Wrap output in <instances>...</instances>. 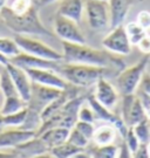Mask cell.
Listing matches in <instances>:
<instances>
[{"label": "cell", "instance_id": "cell-1", "mask_svg": "<svg viewBox=\"0 0 150 158\" xmlns=\"http://www.w3.org/2000/svg\"><path fill=\"white\" fill-rule=\"evenodd\" d=\"M62 61L67 63L88 64L95 67L110 68L120 73L126 68L121 55L113 54L108 51H100L89 47L86 44H72L62 41Z\"/></svg>", "mask_w": 150, "mask_h": 158}, {"label": "cell", "instance_id": "cell-2", "mask_svg": "<svg viewBox=\"0 0 150 158\" xmlns=\"http://www.w3.org/2000/svg\"><path fill=\"white\" fill-rule=\"evenodd\" d=\"M0 19L7 28L19 35L52 36V33L41 23L38 7L34 5L22 14H15L7 5H2L0 7Z\"/></svg>", "mask_w": 150, "mask_h": 158}, {"label": "cell", "instance_id": "cell-3", "mask_svg": "<svg viewBox=\"0 0 150 158\" xmlns=\"http://www.w3.org/2000/svg\"><path fill=\"white\" fill-rule=\"evenodd\" d=\"M55 72L67 83L79 88H88L95 85L96 82L102 77L107 79V76H111L113 73H117L116 70L110 68L95 67L79 63H67L63 61L59 63Z\"/></svg>", "mask_w": 150, "mask_h": 158}, {"label": "cell", "instance_id": "cell-4", "mask_svg": "<svg viewBox=\"0 0 150 158\" xmlns=\"http://www.w3.org/2000/svg\"><path fill=\"white\" fill-rule=\"evenodd\" d=\"M150 62V54H144L139 61L131 67L124 68L116 76V89L122 96L135 94L139 88L143 74L147 72V67Z\"/></svg>", "mask_w": 150, "mask_h": 158}, {"label": "cell", "instance_id": "cell-5", "mask_svg": "<svg viewBox=\"0 0 150 158\" xmlns=\"http://www.w3.org/2000/svg\"><path fill=\"white\" fill-rule=\"evenodd\" d=\"M14 40L19 46V48L24 53H27V54L41 57V59H46V60L62 61L61 53H59L54 48L46 45L42 41L31 38L28 35H19V34L14 36Z\"/></svg>", "mask_w": 150, "mask_h": 158}, {"label": "cell", "instance_id": "cell-6", "mask_svg": "<svg viewBox=\"0 0 150 158\" xmlns=\"http://www.w3.org/2000/svg\"><path fill=\"white\" fill-rule=\"evenodd\" d=\"M84 11L92 29L102 31L109 26V6L107 1L86 0Z\"/></svg>", "mask_w": 150, "mask_h": 158}, {"label": "cell", "instance_id": "cell-7", "mask_svg": "<svg viewBox=\"0 0 150 158\" xmlns=\"http://www.w3.org/2000/svg\"><path fill=\"white\" fill-rule=\"evenodd\" d=\"M54 33L65 42L72 44H86V38L81 29L79 28L78 23L73 21L66 17L56 14L53 23Z\"/></svg>", "mask_w": 150, "mask_h": 158}, {"label": "cell", "instance_id": "cell-8", "mask_svg": "<svg viewBox=\"0 0 150 158\" xmlns=\"http://www.w3.org/2000/svg\"><path fill=\"white\" fill-rule=\"evenodd\" d=\"M61 91L62 90L56 88H50L32 82V93H31V98L27 102V108L32 111L41 114V111L50 102L55 100L61 94Z\"/></svg>", "mask_w": 150, "mask_h": 158}, {"label": "cell", "instance_id": "cell-9", "mask_svg": "<svg viewBox=\"0 0 150 158\" xmlns=\"http://www.w3.org/2000/svg\"><path fill=\"white\" fill-rule=\"evenodd\" d=\"M102 45L106 51L117 55H129L131 52V45L126 33L124 25L111 28L110 33L102 40Z\"/></svg>", "mask_w": 150, "mask_h": 158}, {"label": "cell", "instance_id": "cell-10", "mask_svg": "<svg viewBox=\"0 0 150 158\" xmlns=\"http://www.w3.org/2000/svg\"><path fill=\"white\" fill-rule=\"evenodd\" d=\"M122 117L124 124L127 127H134L141 121L147 118L144 107L139 96L131 95L122 96Z\"/></svg>", "mask_w": 150, "mask_h": 158}, {"label": "cell", "instance_id": "cell-11", "mask_svg": "<svg viewBox=\"0 0 150 158\" xmlns=\"http://www.w3.org/2000/svg\"><path fill=\"white\" fill-rule=\"evenodd\" d=\"M87 101L89 103V107L93 109L95 115V118L101 119V121H106L109 124L113 127H115V129L117 130V132L120 134V136L123 138V136L126 134V131L128 129V127L124 124L123 119L121 116H118L116 114H114L111 110L107 109L106 107H103L102 104H100L99 102L96 101V98L94 97L93 94H90L87 96Z\"/></svg>", "mask_w": 150, "mask_h": 158}, {"label": "cell", "instance_id": "cell-12", "mask_svg": "<svg viewBox=\"0 0 150 158\" xmlns=\"http://www.w3.org/2000/svg\"><path fill=\"white\" fill-rule=\"evenodd\" d=\"M27 73L28 77L33 83H38L41 85L50 87V88H56L63 90L66 89L69 83H67L65 80L62 79L55 70L52 69H24Z\"/></svg>", "mask_w": 150, "mask_h": 158}, {"label": "cell", "instance_id": "cell-13", "mask_svg": "<svg viewBox=\"0 0 150 158\" xmlns=\"http://www.w3.org/2000/svg\"><path fill=\"white\" fill-rule=\"evenodd\" d=\"M93 95L96 98V101L109 110H113L118 101V91L105 77H102L96 82Z\"/></svg>", "mask_w": 150, "mask_h": 158}, {"label": "cell", "instance_id": "cell-14", "mask_svg": "<svg viewBox=\"0 0 150 158\" xmlns=\"http://www.w3.org/2000/svg\"><path fill=\"white\" fill-rule=\"evenodd\" d=\"M10 62L13 63L14 66L20 67L22 69H52L56 70L59 63L61 61H52V60H46L38 56H33L31 54L21 52L17 56L10 59Z\"/></svg>", "mask_w": 150, "mask_h": 158}, {"label": "cell", "instance_id": "cell-15", "mask_svg": "<svg viewBox=\"0 0 150 158\" xmlns=\"http://www.w3.org/2000/svg\"><path fill=\"white\" fill-rule=\"evenodd\" d=\"M5 67L13 80L18 95L20 96L24 101L28 102V100L31 98V93H32V81L28 77L27 73L22 68L17 67L11 62L7 63Z\"/></svg>", "mask_w": 150, "mask_h": 158}, {"label": "cell", "instance_id": "cell-16", "mask_svg": "<svg viewBox=\"0 0 150 158\" xmlns=\"http://www.w3.org/2000/svg\"><path fill=\"white\" fill-rule=\"evenodd\" d=\"M33 137H35V131L22 130L19 128L0 131V150L13 149Z\"/></svg>", "mask_w": 150, "mask_h": 158}, {"label": "cell", "instance_id": "cell-17", "mask_svg": "<svg viewBox=\"0 0 150 158\" xmlns=\"http://www.w3.org/2000/svg\"><path fill=\"white\" fill-rule=\"evenodd\" d=\"M142 0H108L109 6V26L110 28L123 25L131 6Z\"/></svg>", "mask_w": 150, "mask_h": 158}, {"label": "cell", "instance_id": "cell-18", "mask_svg": "<svg viewBox=\"0 0 150 158\" xmlns=\"http://www.w3.org/2000/svg\"><path fill=\"white\" fill-rule=\"evenodd\" d=\"M13 151L17 153L19 158H33L42 153L49 152V149L44 144L40 137L35 136L29 141H26L13 148Z\"/></svg>", "mask_w": 150, "mask_h": 158}, {"label": "cell", "instance_id": "cell-19", "mask_svg": "<svg viewBox=\"0 0 150 158\" xmlns=\"http://www.w3.org/2000/svg\"><path fill=\"white\" fill-rule=\"evenodd\" d=\"M84 1L86 0H60V5L56 11V14L79 23L81 21L84 14Z\"/></svg>", "mask_w": 150, "mask_h": 158}, {"label": "cell", "instance_id": "cell-20", "mask_svg": "<svg viewBox=\"0 0 150 158\" xmlns=\"http://www.w3.org/2000/svg\"><path fill=\"white\" fill-rule=\"evenodd\" d=\"M69 130L71 129L62 128V127H54V128L45 130L38 137H40V139L44 142L45 145L50 150L52 148L67 141L68 135H69Z\"/></svg>", "mask_w": 150, "mask_h": 158}, {"label": "cell", "instance_id": "cell-21", "mask_svg": "<svg viewBox=\"0 0 150 158\" xmlns=\"http://www.w3.org/2000/svg\"><path fill=\"white\" fill-rule=\"evenodd\" d=\"M117 130L115 127L111 124L101 125L99 128H95L94 134H93V138L92 141L94 142L95 145H109V144H114V141L116 139Z\"/></svg>", "mask_w": 150, "mask_h": 158}, {"label": "cell", "instance_id": "cell-22", "mask_svg": "<svg viewBox=\"0 0 150 158\" xmlns=\"http://www.w3.org/2000/svg\"><path fill=\"white\" fill-rule=\"evenodd\" d=\"M118 149L115 144L109 145H95L92 148H87L84 153L90 158H116L118 153Z\"/></svg>", "mask_w": 150, "mask_h": 158}, {"label": "cell", "instance_id": "cell-23", "mask_svg": "<svg viewBox=\"0 0 150 158\" xmlns=\"http://www.w3.org/2000/svg\"><path fill=\"white\" fill-rule=\"evenodd\" d=\"M84 151V149L75 147V145H73L69 142L66 141L59 145H56V147L52 148L49 150V153L55 158H73L78 153H81Z\"/></svg>", "mask_w": 150, "mask_h": 158}, {"label": "cell", "instance_id": "cell-24", "mask_svg": "<svg viewBox=\"0 0 150 158\" xmlns=\"http://www.w3.org/2000/svg\"><path fill=\"white\" fill-rule=\"evenodd\" d=\"M27 108V102L24 101L20 96H10L5 97L4 106L0 109V115L6 116V115H11V114L18 113L22 109Z\"/></svg>", "mask_w": 150, "mask_h": 158}, {"label": "cell", "instance_id": "cell-25", "mask_svg": "<svg viewBox=\"0 0 150 158\" xmlns=\"http://www.w3.org/2000/svg\"><path fill=\"white\" fill-rule=\"evenodd\" d=\"M0 89H1L5 97L19 96L11 75H10L5 66H2V64H0Z\"/></svg>", "mask_w": 150, "mask_h": 158}, {"label": "cell", "instance_id": "cell-26", "mask_svg": "<svg viewBox=\"0 0 150 158\" xmlns=\"http://www.w3.org/2000/svg\"><path fill=\"white\" fill-rule=\"evenodd\" d=\"M124 28H126V33L128 35L129 42L131 46H136L139 40L148 34V32L142 28L136 21H131L124 25Z\"/></svg>", "mask_w": 150, "mask_h": 158}, {"label": "cell", "instance_id": "cell-27", "mask_svg": "<svg viewBox=\"0 0 150 158\" xmlns=\"http://www.w3.org/2000/svg\"><path fill=\"white\" fill-rule=\"evenodd\" d=\"M20 53L21 49L19 48L15 40L10 38H0V54L5 55L8 59H12Z\"/></svg>", "mask_w": 150, "mask_h": 158}, {"label": "cell", "instance_id": "cell-28", "mask_svg": "<svg viewBox=\"0 0 150 158\" xmlns=\"http://www.w3.org/2000/svg\"><path fill=\"white\" fill-rule=\"evenodd\" d=\"M27 108L22 109L20 111L11 115H6V116H1L2 118V124L4 127H11V128H20L24 123L25 119L27 117Z\"/></svg>", "mask_w": 150, "mask_h": 158}, {"label": "cell", "instance_id": "cell-29", "mask_svg": "<svg viewBox=\"0 0 150 158\" xmlns=\"http://www.w3.org/2000/svg\"><path fill=\"white\" fill-rule=\"evenodd\" d=\"M131 128H133L136 137L139 138V143L147 144V143L150 141V124H149V119L148 118L141 121L139 123L135 124L134 127H131Z\"/></svg>", "mask_w": 150, "mask_h": 158}, {"label": "cell", "instance_id": "cell-30", "mask_svg": "<svg viewBox=\"0 0 150 158\" xmlns=\"http://www.w3.org/2000/svg\"><path fill=\"white\" fill-rule=\"evenodd\" d=\"M67 142H69L71 144L75 145V147L81 148V149H84V150H86V149L89 147V143H90V142H89L81 132H79L75 128H72V129L69 130V135H68Z\"/></svg>", "mask_w": 150, "mask_h": 158}, {"label": "cell", "instance_id": "cell-31", "mask_svg": "<svg viewBox=\"0 0 150 158\" xmlns=\"http://www.w3.org/2000/svg\"><path fill=\"white\" fill-rule=\"evenodd\" d=\"M123 142L126 143V145H127V148H128L129 151L131 153H133L134 151L139 147V144H141L139 141V138L135 135V132H134V130L131 127H128V129H127L126 134L123 136Z\"/></svg>", "mask_w": 150, "mask_h": 158}, {"label": "cell", "instance_id": "cell-32", "mask_svg": "<svg viewBox=\"0 0 150 158\" xmlns=\"http://www.w3.org/2000/svg\"><path fill=\"white\" fill-rule=\"evenodd\" d=\"M33 5L32 0H12V2L10 5H7L10 7L13 13L15 14H22L25 12H27Z\"/></svg>", "mask_w": 150, "mask_h": 158}, {"label": "cell", "instance_id": "cell-33", "mask_svg": "<svg viewBox=\"0 0 150 158\" xmlns=\"http://www.w3.org/2000/svg\"><path fill=\"white\" fill-rule=\"evenodd\" d=\"M73 128H75L79 132H81V134H82V135H84L89 142L92 141V138H93V134H94V130H95V127H94L93 123L78 121Z\"/></svg>", "mask_w": 150, "mask_h": 158}, {"label": "cell", "instance_id": "cell-34", "mask_svg": "<svg viewBox=\"0 0 150 158\" xmlns=\"http://www.w3.org/2000/svg\"><path fill=\"white\" fill-rule=\"evenodd\" d=\"M78 121H82V122H88V123H93L96 121L95 118V115L93 109L87 106H81L80 109H79V114H78Z\"/></svg>", "mask_w": 150, "mask_h": 158}, {"label": "cell", "instance_id": "cell-35", "mask_svg": "<svg viewBox=\"0 0 150 158\" xmlns=\"http://www.w3.org/2000/svg\"><path fill=\"white\" fill-rule=\"evenodd\" d=\"M136 23H139V26L143 29H145L147 32L150 31V12L149 11H141L137 14V18H136Z\"/></svg>", "mask_w": 150, "mask_h": 158}, {"label": "cell", "instance_id": "cell-36", "mask_svg": "<svg viewBox=\"0 0 150 158\" xmlns=\"http://www.w3.org/2000/svg\"><path fill=\"white\" fill-rule=\"evenodd\" d=\"M137 48L143 54H150V34H147L137 42Z\"/></svg>", "mask_w": 150, "mask_h": 158}, {"label": "cell", "instance_id": "cell-37", "mask_svg": "<svg viewBox=\"0 0 150 158\" xmlns=\"http://www.w3.org/2000/svg\"><path fill=\"white\" fill-rule=\"evenodd\" d=\"M139 89L142 93L147 94L148 96H150V74L145 72L142 76V80L139 82Z\"/></svg>", "mask_w": 150, "mask_h": 158}, {"label": "cell", "instance_id": "cell-38", "mask_svg": "<svg viewBox=\"0 0 150 158\" xmlns=\"http://www.w3.org/2000/svg\"><path fill=\"white\" fill-rule=\"evenodd\" d=\"M133 158H150L148 150H147V144H139V147L131 153Z\"/></svg>", "mask_w": 150, "mask_h": 158}, {"label": "cell", "instance_id": "cell-39", "mask_svg": "<svg viewBox=\"0 0 150 158\" xmlns=\"http://www.w3.org/2000/svg\"><path fill=\"white\" fill-rule=\"evenodd\" d=\"M139 97V100H141V102H142V104H143V107H144L147 118L150 121V96H148L147 94L141 91Z\"/></svg>", "mask_w": 150, "mask_h": 158}, {"label": "cell", "instance_id": "cell-40", "mask_svg": "<svg viewBox=\"0 0 150 158\" xmlns=\"http://www.w3.org/2000/svg\"><path fill=\"white\" fill-rule=\"evenodd\" d=\"M116 158H133L131 152L129 151V149L127 148V145H126V143H124V142L122 143V145H120L118 153H117Z\"/></svg>", "mask_w": 150, "mask_h": 158}, {"label": "cell", "instance_id": "cell-41", "mask_svg": "<svg viewBox=\"0 0 150 158\" xmlns=\"http://www.w3.org/2000/svg\"><path fill=\"white\" fill-rule=\"evenodd\" d=\"M0 158H19V156L14 151H12V152H4V151L0 150Z\"/></svg>", "mask_w": 150, "mask_h": 158}, {"label": "cell", "instance_id": "cell-42", "mask_svg": "<svg viewBox=\"0 0 150 158\" xmlns=\"http://www.w3.org/2000/svg\"><path fill=\"white\" fill-rule=\"evenodd\" d=\"M56 1H59V0H40V5L47 6V5H50V4H54Z\"/></svg>", "mask_w": 150, "mask_h": 158}, {"label": "cell", "instance_id": "cell-43", "mask_svg": "<svg viewBox=\"0 0 150 158\" xmlns=\"http://www.w3.org/2000/svg\"><path fill=\"white\" fill-rule=\"evenodd\" d=\"M33 158H55V157L52 156L49 152H46V153H42V155H39V156H35Z\"/></svg>", "mask_w": 150, "mask_h": 158}, {"label": "cell", "instance_id": "cell-44", "mask_svg": "<svg viewBox=\"0 0 150 158\" xmlns=\"http://www.w3.org/2000/svg\"><path fill=\"white\" fill-rule=\"evenodd\" d=\"M74 158H90V157H88V156H87V155L84 153V152H81V153H78V155H76Z\"/></svg>", "mask_w": 150, "mask_h": 158}, {"label": "cell", "instance_id": "cell-45", "mask_svg": "<svg viewBox=\"0 0 150 158\" xmlns=\"http://www.w3.org/2000/svg\"><path fill=\"white\" fill-rule=\"evenodd\" d=\"M147 150H148V153H149V156H150V141L147 143Z\"/></svg>", "mask_w": 150, "mask_h": 158}, {"label": "cell", "instance_id": "cell-46", "mask_svg": "<svg viewBox=\"0 0 150 158\" xmlns=\"http://www.w3.org/2000/svg\"><path fill=\"white\" fill-rule=\"evenodd\" d=\"M100 1H107L108 2V0H100Z\"/></svg>", "mask_w": 150, "mask_h": 158}, {"label": "cell", "instance_id": "cell-47", "mask_svg": "<svg viewBox=\"0 0 150 158\" xmlns=\"http://www.w3.org/2000/svg\"><path fill=\"white\" fill-rule=\"evenodd\" d=\"M148 34H150V31H149V33H148Z\"/></svg>", "mask_w": 150, "mask_h": 158}]
</instances>
